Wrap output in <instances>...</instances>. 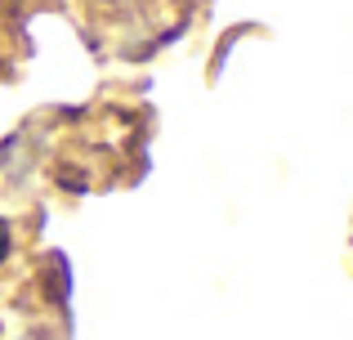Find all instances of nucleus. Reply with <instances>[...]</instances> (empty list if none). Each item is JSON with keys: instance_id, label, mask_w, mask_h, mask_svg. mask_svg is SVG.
Instances as JSON below:
<instances>
[{"instance_id": "obj_1", "label": "nucleus", "mask_w": 353, "mask_h": 340, "mask_svg": "<svg viewBox=\"0 0 353 340\" xmlns=\"http://www.w3.org/2000/svg\"><path fill=\"white\" fill-rule=\"evenodd\" d=\"M5 251H9V233H5V224H0V260H5Z\"/></svg>"}]
</instances>
